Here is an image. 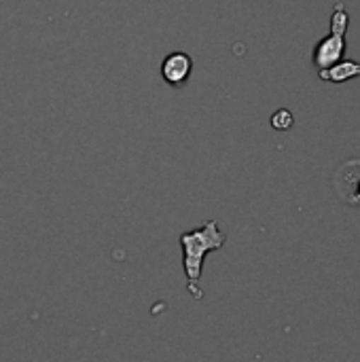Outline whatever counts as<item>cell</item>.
I'll return each instance as SVG.
<instances>
[{
  "instance_id": "6da1fadb",
  "label": "cell",
  "mask_w": 360,
  "mask_h": 362,
  "mask_svg": "<svg viewBox=\"0 0 360 362\" xmlns=\"http://www.w3.org/2000/svg\"><path fill=\"white\" fill-rule=\"evenodd\" d=\"M180 250H182V269L187 276V291L189 295L199 301L204 299L202 291V274L204 261L210 252L221 250L227 244V235L219 227V221H206L202 227L180 233Z\"/></svg>"
},
{
  "instance_id": "7a4b0ae2",
  "label": "cell",
  "mask_w": 360,
  "mask_h": 362,
  "mask_svg": "<svg viewBox=\"0 0 360 362\" xmlns=\"http://www.w3.org/2000/svg\"><path fill=\"white\" fill-rule=\"evenodd\" d=\"M348 23H350V15L346 13V4L339 0L331 15V34L314 47V66L318 70L331 68L333 64L344 59Z\"/></svg>"
},
{
  "instance_id": "3957f363",
  "label": "cell",
  "mask_w": 360,
  "mask_h": 362,
  "mask_svg": "<svg viewBox=\"0 0 360 362\" xmlns=\"http://www.w3.org/2000/svg\"><path fill=\"white\" fill-rule=\"evenodd\" d=\"M193 72V59L185 51L168 53L161 62V76L170 87H182Z\"/></svg>"
},
{
  "instance_id": "277c9868",
  "label": "cell",
  "mask_w": 360,
  "mask_h": 362,
  "mask_svg": "<svg viewBox=\"0 0 360 362\" xmlns=\"http://www.w3.org/2000/svg\"><path fill=\"white\" fill-rule=\"evenodd\" d=\"M346 172H350L348 178L337 176V191L344 202L359 206L360 204V159H352L344 165Z\"/></svg>"
},
{
  "instance_id": "5b68a950",
  "label": "cell",
  "mask_w": 360,
  "mask_h": 362,
  "mask_svg": "<svg viewBox=\"0 0 360 362\" xmlns=\"http://www.w3.org/2000/svg\"><path fill=\"white\" fill-rule=\"evenodd\" d=\"M356 76H360V62H354V59H342L333 64L331 68L318 70V78L325 83H346Z\"/></svg>"
},
{
  "instance_id": "8992f818",
  "label": "cell",
  "mask_w": 360,
  "mask_h": 362,
  "mask_svg": "<svg viewBox=\"0 0 360 362\" xmlns=\"http://www.w3.org/2000/svg\"><path fill=\"white\" fill-rule=\"evenodd\" d=\"M293 123H295V121H293V112H291L289 108H280V110H276V112L272 115V127L278 129V132L291 129Z\"/></svg>"
}]
</instances>
